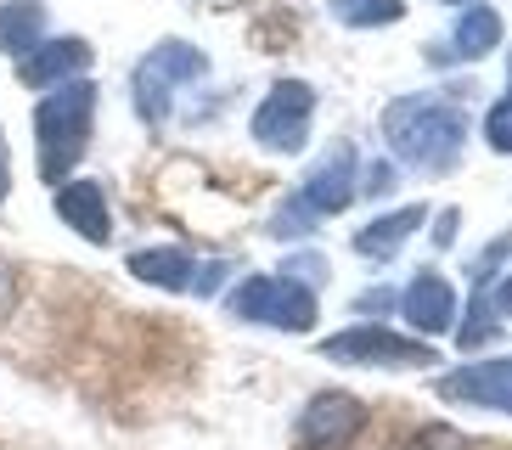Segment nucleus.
Listing matches in <instances>:
<instances>
[{"instance_id":"11","label":"nucleus","mask_w":512,"mask_h":450,"mask_svg":"<svg viewBox=\"0 0 512 450\" xmlns=\"http://www.w3.org/2000/svg\"><path fill=\"white\" fill-rule=\"evenodd\" d=\"M400 310H406V321H411L417 332H428V338L456 327V293H451V282H445L439 270H422V276H411Z\"/></svg>"},{"instance_id":"20","label":"nucleus","mask_w":512,"mask_h":450,"mask_svg":"<svg viewBox=\"0 0 512 450\" xmlns=\"http://www.w3.org/2000/svg\"><path fill=\"white\" fill-rule=\"evenodd\" d=\"M12 304H17V276H12V265L0 259V321L12 315Z\"/></svg>"},{"instance_id":"16","label":"nucleus","mask_w":512,"mask_h":450,"mask_svg":"<svg viewBox=\"0 0 512 450\" xmlns=\"http://www.w3.org/2000/svg\"><path fill=\"white\" fill-rule=\"evenodd\" d=\"M46 34V6L40 0H12V6H0V51H12V57H29L34 45Z\"/></svg>"},{"instance_id":"23","label":"nucleus","mask_w":512,"mask_h":450,"mask_svg":"<svg viewBox=\"0 0 512 450\" xmlns=\"http://www.w3.org/2000/svg\"><path fill=\"white\" fill-rule=\"evenodd\" d=\"M490 304H496V315H507V321H512V276L496 287V299H490Z\"/></svg>"},{"instance_id":"3","label":"nucleus","mask_w":512,"mask_h":450,"mask_svg":"<svg viewBox=\"0 0 512 450\" xmlns=\"http://www.w3.org/2000/svg\"><path fill=\"white\" fill-rule=\"evenodd\" d=\"M226 304L237 321H259V327H276V332L316 327V293L304 282H293V276H248Z\"/></svg>"},{"instance_id":"10","label":"nucleus","mask_w":512,"mask_h":450,"mask_svg":"<svg viewBox=\"0 0 512 450\" xmlns=\"http://www.w3.org/2000/svg\"><path fill=\"white\" fill-rule=\"evenodd\" d=\"M299 203H304L310 214H344L349 203H355V152H349V147H332L327 158L310 169Z\"/></svg>"},{"instance_id":"5","label":"nucleus","mask_w":512,"mask_h":450,"mask_svg":"<svg viewBox=\"0 0 512 450\" xmlns=\"http://www.w3.org/2000/svg\"><path fill=\"white\" fill-rule=\"evenodd\" d=\"M310 119H316V90L304 79H282L254 107V141L271 152H299L304 135H310Z\"/></svg>"},{"instance_id":"9","label":"nucleus","mask_w":512,"mask_h":450,"mask_svg":"<svg viewBox=\"0 0 512 450\" xmlns=\"http://www.w3.org/2000/svg\"><path fill=\"white\" fill-rule=\"evenodd\" d=\"M85 68H91V45L79 40V34H68V40H40L29 57H17V74L34 90L68 85V79H79Z\"/></svg>"},{"instance_id":"17","label":"nucleus","mask_w":512,"mask_h":450,"mask_svg":"<svg viewBox=\"0 0 512 450\" xmlns=\"http://www.w3.org/2000/svg\"><path fill=\"white\" fill-rule=\"evenodd\" d=\"M327 6L344 29H383L406 17V0H327Z\"/></svg>"},{"instance_id":"15","label":"nucleus","mask_w":512,"mask_h":450,"mask_svg":"<svg viewBox=\"0 0 512 450\" xmlns=\"http://www.w3.org/2000/svg\"><path fill=\"white\" fill-rule=\"evenodd\" d=\"M496 45H501V17H496V6H467V12L456 17V34H451V51H445V57L479 62V57H490Z\"/></svg>"},{"instance_id":"19","label":"nucleus","mask_w":512,"mask_h":450,"mask_svg":"<svg viewBox=\"0 0 512 450\" xmlns=\"http://www.w3.org/2000/svg\"><path fill=\"white\" fill-rule=\"evenodd\" d=\"M406 450H467V439L456 434V428H422Z\"/></svg>"},{"instance_id":"8","label":"nucleus","mask_w":512,"mask_h":450,"mask_svg":"<svg viewBox=\"0 0 512 450\" xmlns=\"http://www.w3.org/2000/svg\"><path fill=\"white\" fill-rule=\"evenodd\" d=\"M439 394L462 405H484V411H512V355L501 360H473L462 372L439 377Z\"/></svg>"},{"instance_id":"2","label":"nucleus","mask_w":512,"mask_h":450,"mask_svg":"<svg viewBox=\"0 0 512 450\" xmlns=\"http://www.w3.org/2000/svg\"><path fill=\"white\" fill-rule=\"evenodd\" d=\"M91 119H96V85L91 79H68L34 107V147H40V180L62 186L68 169L91 147Z\"/></svg>"},{"instance_id":"4","label":"nucleus","mask_w":512,"mask_h":450,"mask_svg":"<svg viewBox=\"0 0 512 450\" xmlns=\"http://www.w3.org/2000/svg\"><path fill=\"white\" fill-rule=\"evenodd\" d=\"M203 51L186 40H164L158 51H147V57L136 62V113L147 124H158L169 113V96H175V85H186V79H203Z\"/></svg>"},{"instance_id":"6","label":"nucleus","mask_w":512,"mask_h":450,"mask_svg":"<svg viewBox=\"0 0 512 450\" xmlns=\"http://www.w3.org/2000/svg\"><path fill=\"white\" fill-rule=\"evenodd\" d=\"M366 428V405L355 400V394H316V400L299 411V428H293V439H299V450H344L349 439Z\"/></svg>"},{"instance_id":"1","label":"nucleus","mask_w":512,"mask_h":450,"mask_svg":"<svg viewBox=\"0 0 512 450\" xmlns=\"http://www.w3.org/2000/svg\"><path fill=\"white\" fill-rule=\"evenodd\" d=\"M383 135H389V152L400 164L439 175V169H451L462 158L467 119H462V107L439 102V96H400L383 113Z\"/></svg>"},{"instance_id":"22","label":"nucleus","mask_w":512,"mask_h":450,"mask_svg":"<svg viewBox=\"0 0 512 450\" xmlns=\"http://www.w3.org/2000/svg\"><path fill=\"white\" fill-rule=\"evenodd\" d=\"M12 192V152H6V135H0V203Z\"/></svg>"},{"instance_id":"21","label":"nucleus","mask_w":512,"mask_h":450,"mask_svg":"<svg viewBox=\"0 0 512 450\" xmlns=\"http://www.w3.org/2000/svg\"><path fill=\"white\" fill-rule=\"evenodd\" d=\"M394 186V164H372L366 169V192H389Z\"/></svg>"},{"instance_id":"7","label":"nucleus","mask_w":512,"mask_h":450,"mask_svg":"<svg viewBox=\"0 0 512 450\" xmlns=\"http://www.w3.org/2000/svg\"><path fill=\"white\" fill-rule=\"evenodd\" d=\"M321 355L344 360V366H422V360H434L428 344L400 338V332H389V327H349V332H338V338H327Z\"/></svg>"},{"instance_id":"13","label":"nucleus","mask_w":512,"mask_h":450,"mask_svg":"<svg viewBox=\"0 0 512 450\" xmlns=\"http://www.w3.org/2000/svg\"><path fill=\"white\" fill-rule=\"evenodd\" d=\"M422 220H428V209H422V203L394 209V214H377L366 231H355V248H361L366 259H394V254H400V242H406Z\"/></svg>"},{"instance_id":"12","label":"nucleus","mask_w":512,"mask_h":450,"mask_svg":"<svg viewBox=\"0 0 512 450\" xmlns=\"http://www.w3.org/2000/svg\"><path fill=\"white\" fill-rule=\"evenodd\" d=\"M57 220L74 225L85 242H107V197H102V180H62V186H57Z\"/></svg>"},{"instance_id":"18","label":"nucleus","mask_w":512,"mask_h":450,"mask_svg":"<svg viewBox=\"0 0 512 450\" xmlns=\"http://www.w3.org/2000/svg\"><path fill=\"white\" fill-rule=\"evenodd\" d=\"M484 141L496 152H512V96H501V102L484 113Z\"/></svg>"},{"instance_id":"14","label":"nucleus","mask_w":512,"mask_h":450,"mask_svg":"<svg viewBox=\"0 0 512 450\" xmlns=\"http://www.w3.org/2000/svg\"><path fill=\"white\" fill-rule=\"evenodd\" d=\"M130 276L181 293V287L197 282V259L186 254V248H141V254H130Z\"/></svg>"}]
</instances>
